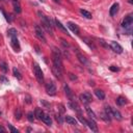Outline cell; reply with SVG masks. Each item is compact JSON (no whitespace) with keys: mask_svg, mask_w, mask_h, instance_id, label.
Masks as SVG:
<instances>
[{"mask_svg":"<svg viewBox=\"0 0 133 133\" xmlns=\"http://www.w3.org/2000/svg\"><path fill=\"white\" fill-rule=\"evenodd\" d=\"M41 20H42V26L45 28L48 32H50V34H53V30H52V24H51V18H48L47 16H45L42 12L38 13Z\"/></svg>","mask_w":133,"mask_h":133,"instance_id":"cell-1","label":"cell"},{"mask_svg":"<svg viewBox=\"0 0 133 133\" xmlns=\"http://www.w3.org/2000/svg\"><path fill=\"white\" fill-rule=\"evenodd\" d=\"M132 24H133V16L132 15H128L127 17H125V19L123 20V23H122L123 28H125V30L128 32V34H131Z\"/></svg>","mask_w":133,"mask_h":133,"instance_id":"cell-2","label":"cell"},{"mask_svg":"<svg viewBox=\"0 0 133 133\" xmlns=\"http://www.w3.org/2000/svg\"><path fill=\"white\" fill-rule=\"evenodd\" d=\"M33 73H34V75H35V78H37L38 82L42 84V83L44 82V74H43L42 69L40 68V66H39L37 63L33 64Z\"/></svg>","mask_w":133,"mask_h":133,"instance_id":"cell-3","label":"cell"},{"mask_svg":"<svg viewBox=\"0 0 133 133\" xmlns=\"http://www.w3.org/2000/svg\"><path fill=\"white\" fill-rule=\"evenodd\" d=\"M79 99H80V101L84 105H88V103H91L93 101V96L90 92H84L83 94L79 96Z\"/></svg>","mask_w":133,"mask_h":133,"instance_id":"cell-4","label":"cell"},{"mask_svg":"<svg viewBox=\"0 0 133 133\" xmlns=\"http://www.w3.org/2000/svg\"><path fill=\"white\" fill-rule=\"evenodd\" d=\"M45 88H46V92L49 96H55L56 95V86H55L53 81H48L45 85Z\"/></svg>","mask_w":133,"mask_h":133,"instance_id":"cell-5","label":"cell"},{"mask_svg":"<svg viewBox=\"0 0 133 133\" xmlns=\"http://www.w3.org/2000/svg\"><path fill=\"white\" fill-rule=\"evenodd\" d=\"M34 30H35V35H37V38L42 41L44 44H46L47 41H46V38H45V34H44L43 30H42V27L40 25H35L34 26Z\"/></svg>","mask_w":133,"mask_h":133,"instance_id":"cell-6","label":"cell"},{"mask_svg":"<svg viewBox=\"0 0 133 133\" xmlns=\"http://www.w3.org/2000/svg\"><path fill=\"white\" fill-rule=\"evenodd\" d=\"M86 126H88L92 131L94 132H98V126H97V123L94 119H90V120H86Z\"/></svg>","mask_w":133,"mask_h":133,"instance_id":"cell-7","label":"cell"},{"mask_svg":"<svg viewBox=\"0 0 133 133\" xmlns=\"http://www.w3.org/2000/svg\"><path fill=\"white\" fill-rule=\"evenodd\" d=\"M110 48L116 52V53H122L123 52V48H122V46L120 45L119 43H117V42H114V41H112L111 43H110Z\"/></svg>","mask_w":133,"mask_h":133,"instance_id":"cell-8","label":"cell"},{"mask_svg":"<svg viewBox=\"0 0 133 133\" xmlns=\"http://www.w3.org/2000/svg\"><path fill=\"white\" fill-rule=\"evenodd\" d=\"M119 8H120L119 3H113L112 6L110 7V10H109V15H110L111 17L116 16V15L118 14V12H119Z\"/></svg>","mask_w":133,"mask_h":133,"instance_id":"cell-9","label":"cell"},{"mask_svg":"<svg viewBox=\"0 0 133 133\" xmlns=\"http://www.w3.org/2000/svg\"><path fill=\"white\" fill-rule=\"evenodd\" d=\"M68 27L72 30V32L76 33V34H79V32H80V30H79V27L73 22H68Z\"/></svg>","mask_w":133,"mask_h":133,"instance_id":"cell-10","label":"cell"},{"mask_svg":"<svg viewBox=\"0 0 133 133\" xmlns=\"http://www.w3.org/2000/svg\"><path fill=\"white\" fill-rule=\"evenodd\" d=\"M12 47L15 49V51L19 52L21 47H20V44H19V41H18L17 37L16 38H12Z\"/></svg>","mask_w":133,"mask_h":133,"instance_id":"cell-11","label":"cell"},{"mask_svg":"<svg viewBox=\"0 0 133 133\" xmlns=\"http://www.w3.org/2000/svg\"><path fill=\"white\" fill-rule=\"evenodd\" d=\"M111 117H113L114 119H117L119 121H121L123 119L121 112L119 110H117V109H114V108H111Z\"/></svg>","mask_w":133,"mask_h":133,"instance_id":"cell-12","label":"cell"},{"mask_svg":"<svg viewBox=\"0 0 133 133\" xmlns=\"http://www.w3.org/2000/svg\"><path fill=\"white\" fill-rule=\"evenodd\" d=\"M44 111L41 109V108H37L34 110V117H37V119L38 120H40V121H42L43 120V118H44Z\"/></svg>","mask_w":133,"mask_h":133,"instance_id":"cell-13","label":"cell"},{"mask_svg":"<svg viewBox=\"0 0 133 133\" xmlns=\"http://www.w3.org/2000/svg\"><path fill=\"white\" fill-rule=\"evenodd\" d=\"M65 121H66L68 124H70V125H74V126L78 124V122H77L76 119H74L73 117H70V116H67V117L65 118Z\"/></svg>","mask_w":133,"mask_h":133,"instance_id":"cell-14","label":"cell"},{"mask_svg":"<svg viewBox=\"0 0 133 133\" xmlns=\"http://www.w3.org/2000/svg\"><path fill=\"white\" fill-rule=\"evenodd\" d=\"M44 123L46 124L47 126H51L52 125V119H51V117L49 116V114H44V118H43V120H42Z\"/></svg>","mask_w":133,"mask_h":133,"instance_id":"cell-15","label":"cell"},{"mask_svg":"<svg viewBox=\"0 0 133 133\" xmlns=\"http://www.w3.org/2000/svg\"><path fill=\"white\" fill-rule=\"evenodd\" d=\"M55 24H56V26H57V27L61 30V31H63V32H65V33H67V34H69L68 33V30H67V28L65 27V26L63 25V23H61L60 21H58L57 19H55Z\"/></svg>","mask_w":133,"mask_h":133,"instance_id":"cell-16","label":"cell"},{"mask_svg":"<svg viewBox=\"0 0 133 133\" xmlns=\"http://www.w3.org/2000/svg\"><path fill=\"white\" fill-rule=\"evenodd\" d=\"M69 106H70V107L72 108L73 110H76L77 112L80 113V108H79V105H78L75 101H71V102L69 103Z\"/></svg>","mask_w":133,"mask_h":133,"instance_id":"cell-17","label":"cell"},{"mask_svg":"<svg viewBox=\"0 0 133 133\" xmlns=\"http://www.w3.org/2000/svg\"><path fill=\"white\" fill-rule=\"evenodd\" d=\"M95 95L97 96V98L100 99V100H104L105 99V93L101 90H96L95 91Z\"/></svg>","mask_w":133,"mask_h":133,"instance_id":"cell-18","label":"cell"},{"mask_svg":"<svg viewBox=\"0 0 133 133\" xmlns=\"http://www.w3.org/2000/svg\"><path fill=\"white\" fill-rule=\"evenodd\" d=\"M85 110H86V112L88 113V116H90L92 119H94V120H97V116H96V113L90 108V107H88V106L87 105H85Z\"/></svg>","mask_w":133,"mask_h":133,"instance_id":"cell-19","label":"cell"},{"mask_svg":"<svg viewBox=\"0 0 133 133\" xmlns=\"http://www.w3.org/2000/svg\"><path fill=\"white\" fill-rule=\"evenodd\" d=\"M82 40H83V42H84V43H85L86 45H87L88 47H90L91 49L95 50V48H96V47H95V45H94V43H93V42H92L90 39H87V38H83Z\"/></svg>","mask_w":133,"mask_h":133,"instance_id":"cell-20","label":"cell"},{"mask_svg":"<svg viewBox=\"0 0 133 133\" xmlns=\"http://www.w3.org/2000/svg\"><path fill=\"white\" fill-rule=\"evenodd\" d=\"M17 29L15 28H10V29H7V35L8 37H11V38H16L17 37Z\"/></svg>","mask_w":133,"mask_h":133,"instance_id":"cell-21","label":"cell"},{"mask_svg":"<svg viewBox=\"0 0 133 133\" xmlns=\"http://www.w3.org/2000/svg\"><path fill=\"white\" fill-rule=\"evenodd\" d=\"M80 13H81V15H82L84 18H86V19H92V18H93L92 14H91L90 12L85 11V10H80Z\"/></svg>","mask_w":133,"mask_h":133,"instance_id":"cell-22","label":"cell"},{"mask_svg":"<svg viewBox=\"0 0 133 133\" xmlns=\"http://www.w3.org/2000/svg\"><path fill=\"white\" fill-rule=\"evenodd\" d=\"M127 103V99L124 98V97H119V98L117 99V104L122 106V105H125Z\"/></svg>","mask_w":133,"mask_h":133,"instance_id":"cell-23","label":"cell"},{"mask_svg":"<svg viewBox=\"0 0 133 133\" xmlns=\"http://www.w3.org/2000/svg\"><path fill=\"white\" fill-rule=\"evenodd\" d=\"M13 73H14V76L17 79H19V80H21V79H22V75H21V73L19 72V70H18L17 68H14L13 69Z\"/></svg>","mask_w":133,"mask_h":133,"instance_id":"cell-24","label":"cell"},{"mask_svg":"<svg viewBox=\"0 0 133 133\" xmlns=\"http://www.w3.org/2000/svg\"><path fill=\"white\" fill-rule=\"evenodd\" d=\"M100 118H101L102 120H104L106 123H110V122H111V119H110V117H109V116H108V114L106 113V112H105V113H101V114H100Z\"/></svg>","mask_w":133,"mask_h":133,"instance_id":"cell-25","label":"cell"},{"mask_svg":"<svg viewBox=\"0 0 133 133\" xmlns=\"http://www.w3.org/2000/svg\"><path fill=\"white\" fill-rule=\"evenodd\" d=\"M64 88H65V91H66V94H67V96L70 98V100H72V97H73V94H72V92H71V90H70V87L67 85V84H65V86H64Z\"/></svg>","mask_w":133,"mask_h":133,"instance_id":"cell-26","label":"cell"},{"mask_svg":"<svg viewBox=\"0 0 133 133\" xmlns=\"http://www.w3.org/2000/svg\"><path fill=\"white\" fill-rule=\"evenodd\" d=\"M77 58L79 59V61H80L81 64H83V65H85L86 64V58H85V56H83L81 53H77Z\"/></svg>","mask_w":133,"mask_h":133,"instance_id":"cell-27","label":"cell"},{"mask_svg":"<svg viewBox=\"0 0 133 133\" xmlns=\"http://www.w3.org/2000/svg\"><path fill=\"white\" fill-rule=\"evenodd\" d=\"M14 11H15L17 14H20V13H21V11H22V10H21L20 4L18 3L17 1H15V2H14Z\"/></svg>","mask_w":133,"mask_h":133,"instance_id":"cell-28","label":"cell"},{"mask_svg":"<svg viewBox=\"0 0 133 133\" xmlns=\"http://www.w3.org/2000/svg\"><path fill=\"white\" fill-rule=\"evenodd\" d=\"M0 69L2 70V72L6 73L7 71H8V68H7L6 63H4V61H0Z\"/></svg>","mask_w":133,"mask_h":133,"instance_id":"cell-29","label":"cell"},{"mask_svg":"<svg viewBox=\"0 0 133 133\" xmlns=\"http://www.w3.org/2000/svg\"><path fill=\"white\" fill-rule=\"evenodd\" d=\"M22 117V112H21V109L20 108H17L16 111H15V118L16 120H20Z\"/></svg>","mask_w":133,"mask_h":133,"instance_id":"cell-30","label":"cell"},{"mask_svg":"<svg viewBox=\"0 0 133 133\" xmlns=\"http://www.w3.org/2000/svg\"><path fill=\"white\" fill-rule=\"evenodd\" d=\"M27 119H28V121L30 122V123H32L33 121H34V113L33 112H28L27 113Z\"/></svg>","mask_w":133,"mask_h":133,"instance_id":"cell-31","label":"cell"},{"mask_svg":"<svg viewBox=\"0 0 133 133\" xmlns=\"http://www.w3.org/2000/svg\"><path fill=\"white\" fill-rule=\"evenodd\" d=\"M8 129H10L13 133H18V132H19V131H18V130H17V129L13 126V125H11V124H8Z\"/></svg>","mask_w":133,"mask_h":133,"instance_id":"cell-32","label":"cell"},{"mask_svg":"<svg viewBox=\"0 0 133 133\" xmlns=\"http://www.w3.org/2000/svg\"><path fill=\"white\" fill-rule=\"evenodd\" d=\"M25 102L27 104H30L31 103V97L29 95H25Z\"/></svg>","mask_w":133,"mask_h":133,"instance_id":"cell-33","label":"cell"},{"mask_svg":"<svg viewBox=\"0 0 133 133\" xmlns=\"http://www.w3.org/2000/svg\"><path fill=\"white\" fill-rule=\"evenodd\" d=\"M78 120L80 121V122L83 124V125H85V126H86V120H85V119H83V118L80 116V114H79V116H78Z\"/></svg>","mask_w":133,"mask_h":133,"instance_id":"cell-34","label":"cell"},{"mask_svg":"<svg viewBox=\"0 0 133 133\" xmlns=\"http://www.w3.org/2000/svg\"><path fill=\"white\" fill-rule=\"evenodd\" d=\"M55 119H56V121L59 123V124H63V119H61V117L59 116V114H56V116H55Z\"/></svg>","mask_w":133,"mask_h":133,"instance_id":"cell-35","label":"cell"},{"mask_svg":"<svg viewBox=\"0 0 133 133\" xmlns=\"http://www.w3.org/2000/svg\"><path fill=\"white\" fill-rule=\"evenodd\" d=\"M69 78L71 79V80H76V79H77V76H75V75L72 74V73H70V74H69Z\"/></svg>","mask_w":133,"mask_h":133,"instance_id":"cell-36","label":"cell"},{"mask_svg":"<svg viewBox=\"0 0 133 133\" xmlns=\"http://www.w3.org/2000/svg\"><path fill=\"white\" fill-rule=\"evenodd\" d=\"M60 41H61V44H63V46H64L65 48H68V47H69V44H68V43H67V42H66L64 39H61Z\"/></svg>","mask_w":133,"mask_h":133,"instance_id":"cell-37","label":"cell"},{"mask_svg":"<svg viewBox=\"0 0 133 133\" xmlns=\"http://www.w3.org/2000/svg\"><path fill=\"white\" fill-rule=\"evenodd\" d=\"M109 69H110V71H112V72H118V71H119V68L114 67V66H111V67H109Z\"/></svg>","mask_w":133,"mask_h":133,"instance_id":"cell-38","label":"cell"},{"mask_svg":"<svg viewBox=\"0 0 133 133\" xmlns=\"http://www.w3.org/2000/svg\"><path fill=\"white\" fill-rule=\"evenodd\" d=\"M99 43L101 44V45H102L103 47H106V48H108V45H106V43H105V42H104L103 40H100V41H99Z\"/></svg>","mask_w":133,"mask_h":133,"instance_id":"cell-39","label":"cell"},{"mask_svg":"<svg viewBox=\"0 0 133 133\" xmlns=\"http://www.w3.org/2000/svg\"><path fill=\"white\" fill-rule=\"evenodd\" d=\"M0 80H2L3 82H5V83H7L8 82V80H7V79L5 78V77H1V78H0Z\"/></svg>","mask_w":133,"mask_h":133,"instance_id":"cell-40","label":"cell"},{"mask_svg":"<svg viewBox=\"0 0 133 133\" xmlns=\"http://www.w3.org/2000/svg\"><path fill=\"white\" fill-rule=\"evenodd\" d=\"M0 132H5V129L3 127H1V126H0Z\"/></svg>","mask_w":133,"mask_h":133,"instance_id":"cell-41","label":"cell"},{"mask_svg":"<svg viewBox=\"0 0 133 133\" xmlns=\"http://www.w3.org/2000/svg\"><path fill=\"white\" fill-rule=\"evenodd\" d=\"M90 85H91V86H94V85H95L94 81H90Z\"/></svg>","mask_w":133,"mask_h":133,"instance_id":"cell-42","label":"cell"},{"mask_svg":"<svg viewBox=\"0 0 133 133\" xmlns=\"http://www.w3.org/2000/svg\"><path fill=\"white\" fill-rule=\"evenodd\" d=\"M128 2H129L130 4H132V3H133V0H128Z\"/></svg>","mask_w":133,"mask_h":133,"instance_id":"cell-43","label":"cell"},{"mask_svg":"<svg viewBox=\"0 0 133 133\" xmlns=\"http://www.w3.org/2000/svg\"><path fill=\"white\" fill-rule=\"evenodd\" d=\"M55 2H60V0H54Z\"/></svg>","mask_w":133,"mask_h":133,"instance_id":"cell-44","label":"cell"},{"mask_svg":"<svg viewBox=\"0 0 133 133\" xmlns=\"http://www.w3.org/2000/svg\"><path fill=\"white\" fill-rule=\"evenodd\" d=\"M0 116H1V111H0Z\"/></svg>","mask_w":133,"mask_h":133,"instance_id":"cell-45","label":"cell"},{"mask_svg":"<svg viewBox=\"0 0 133 133\" xmlns=\"http://www.w3.org/2000/svg\"><path fill=\"white\" fill-rule=\"evenodd\" d=\"M15 1H17V0H14V2H15Z\"/></svg>","mask_w":133,"mask_h":133,"instance_id":"cell-46","label":"cell"},{"mask_svg":"<svg viewBox=\"0 0 133 133\" xmlns=\"http://www.w3.org/2000/svg\"><path fill=\"white\" fill-rule=\"evenodd\" d=\"M41 1H44V0H41Z\"/></svg>","mask_w":133,"mask_h":133,"instance_id":"cell-47","label":"cell"}]
</instances>
